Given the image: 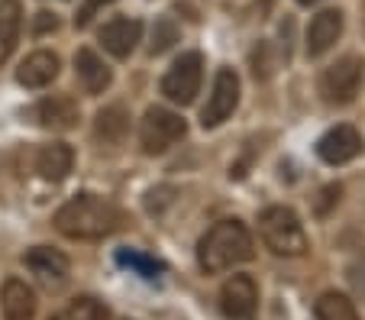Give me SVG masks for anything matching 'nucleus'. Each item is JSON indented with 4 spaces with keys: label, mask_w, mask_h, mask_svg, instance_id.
<instances>
[{
    "label": "nucleus",
    "mask_w": 365,
    "mask_h": 320,
    "mask_svg": "<svg viewBox=\"0 0 365 320\" xmlns=\"http://www.w3.org/2000/svg\"><path fill=\"white\" fill-rule=\"evenodd\" d=\"M107 4H113V0H84L81 7H78V14H75V26L84 29V26H88V23L97 16V10H103Z\"/></svg>",
    "instance_id": "b1692460"
},
{
    "label": "nucleus",
    "mask_w": 365,
    "mask_h": 320,
    "mask_svg": "<svg viewBox=\"0 0 365 320\" xmlns=\"http://www.w3.org/2000/svg\"><path fill=\"white\" fill-rule=\"evenodd\" d=\"M297 4H304V7H310V4H320V0H297Z\"/></svg>",
    "instance_id": "bb28decb"
},
{
    "label": "nucleus",
    "mask_w": 365,
    "mask_h": 320,
    "mask_svg": "<svg viewBox=\"0 0 365 320\" xmlns=\"http://www.w3.org/2000/svg\"><path fill=\"white\" fill-rule=\"evenodd\" d=\"M117 262H120V265H130V269H136L143 279H155V275L162 272L159 262H152V259L139 256V252H133V249H120V252H117Z\"/></svg>",
    "instance_id": "4be33fe9"
},
{
    "label": "nucleus",
    "mask_w": 365,
    "mask_h": 320,
    "mask_svg": "<svg viewBox=\"0 0 365 320\" xmlns=\"http://www.w3.org/2000/svg\"><path fill=\"white\" fill-rule=\"evenodd\" d=\"M126 126H130V117H126V110L120 104L113 107H103L101 113H97V136H101L103 143H120L123 140V133Z\"/></svg>",
    "instance_id": "aec40b11"
},
{
    "label": "nucleus",
    "mask_w": 365,
    "mask_h": 320,
    "mask_svg": "<svg viewBox=\"0 0 365 320\" xmlns=\"http://www.w3.org/2000/svg\"><path fill=\"white\" fill-rule=\"evenodd\" d=\"M362 133L349 123H339L333 130H327L317 143V155L327 162V165H346L352 162L359 153H362Z\"/></svg>",
    "instance_id": "6e6552de"
},
{
    "label": "nucleus",
    "mask_w": 365,
    "mask_h": 320,
    "mask_svg": "<svg viewBox=\"0 0 365 320\" xmlns=\"http://www.w3.org/2000/svg\"><path fill=\"white\" fill-rule=\"evenodd\" d=\"M75 68H78V78H81V84H84L88 94H103L113 81V71L103 65V58L97 56L94 49H78Z\"/></svg>",
    "instance_id": "2eb2a0df"
},
{
    "label": "nucleus",
    "mask_w": 365,
    "mask_h": 320,
    "mask_svg": "<svg viewBox=\"0 0 365 320\" xmlns=\"http://www.w3.org/2000/svg\"><path fill=\"white\" fill-rule=\"evenodd\" d=\"M175 36H178V33H175L172 23H168V20H159V23H155V33H152V46H149V52H152V56L165 52L168 46L175 42Z\"/></svg>",
    "instance_id": "5701e85b"
},
{
    "label": "nucleus",
    "mask_w": 365,
    "mask_h": 320,
    "mask_svg": "<svg viewBox=\"0 0 365 320\" xmlns=\"http://www.w3.org/2000/svg\"><path fill=\"white\" fill-rule=\"evenodd\" d=\"M23 262H26V269L33 272L46 288H62L65 282H68V256L52 249V246H36V249H29L26 256H23Z\"/></svg>",
    "instance_id": "9d476101"
},
{
    "label": "nucleus",
    "mask_w": 365,
    "mask_h": 320,
    "mask_svg": "<svg viewBox=\"0 0 365 320\" xmlns=\"http://www.w3.org/2000/svg\"><path fill=\"white\" fill-rule=\"evenodd\" d=\"M200 81H204V58L200 52H181L172 62V68L162 78V94H165L172 104H194L200 91Z\"/></svg>",
    "instance_id": "39448f33"
},
{
    "label": "nucleus",
    "mask_w": 365,
    "mask_h": 320,
    "mask_svg": "<svg viewBox=\"0 0 365 320\" xmlns=\"http://www.w3.org/2000/svg\"><path fill=\"white\" fill-rule=\"evenodd\" d=\"M71 165H75V153H71V146H65V143H48V146H42L39 153H36V172L46 181L68 178Z\"/></svg>",
    "instance_id": "dca6fc26"
},
{
    "label": "nucleus",
    "mask_w": 365,
    "mask_h": 320,
    "mask_svg": "<svg viewBox=\"0 0 365 320\" xmlns=\"http://www.w3.org/2000/svg\"><path fill=\"white\" fill-rule=\"evenodd\" d=\"M0 304H4V320H33L36 317V294L20 279H10L4 285Z\"/></svg>",
    "instance_id": "f3484780"
},
{
    "label": "nucleus",
    "mask_w": 365,
    "mask_h": 320,
    "mask_svg": "<svg viewBox=\"0 0 365 320\" xmlns=\"http://www.w3.org/2000/svg\"><path fill=\"white\" fill-rule=\"evenodd\" d=\"M143 39V23L139 20H130V16H120V20H110L107 26L101 29V42L103 49L110 52L113 58H126L136 42Z\"/></svg>",
    "instance_id": "9b49d317"
},
{
    "label": "nucleus",
    "mask_w": 365,
    "mask_h": 320,
    "mask_svg": "<svg viewBox=\"0 0 365 320\" xmlns=\"http://www.w3.org/2000/svg\"><path fill=\"white\" fill-rule=\"evenodd\" d=\"M339 36H343V14H339V10H324V14H317L307 26V56L310 58L324 56Z\"/></svg>",
    "instance_id": "f8f14e48"
},
{
    "label": "nucleus",
    "mask_w": 365,
    "mask_h": 320,
    "mask_svg": "<svg viewBox=\"0 0 365 320\" xmlns=\"http://www.w3.org/2000/svg\"><path fill=\"white\" fill-rule=\"evenodd\" d=\"M56 320H107V307L97 298H78V301H71Z\"/></svg>",
    "instance_id": "412c9836"
},
{
    "label": "nucleus",
    "mask_w": 365,
    "mask_h": 320,
    "mask_svg": "<svg viewBox=\"0 0 365 320\" xmlns=\"http://www.w3.org/2000/svg\"><path fill=\"white\" fill-rule=\"evenodd\" d=\"M123 227V214L101 195H75L56 210V230L68 239H103Z\"/></svg>",
    "instance_id": "f257e3e1"
},
{
    "label": "nucleus",
    "mask_w": 365,
    "mask_h": 320,
    "mask_svg": "<svg viewBox=\"0 0 365 320\" xmlns=\"http://www.w3.org/2000/svg\"><path fill=\"white\" fill-rule=\"evenodd\" d=\"M236 104H240V75L233 68H220L214 78V88H210V98L200 110V126L204 130L220 126L236 110Z\"/></svg>",
    "instance_id": "423d86ee"
},
{
    "label": "nucleus",
    "mask_w": 365,
    "mask_h": 320,
    "mask_svg": "<svg viewBox=\"0 0 365 320\" xmlns=\"http://www.w3.org/2000/svg\"><path fill=\"white\" fill-rule=\"evenodd\" d=\"M252 256H255V243L242 220L214 223L197 243V262L210 275H220V272L233 269V265L249 262Z\"/></svg>",
    "instance_id": "f03ea898"
},
{
    "label": "nucleus",
    "mask_w": 365,
    "mask_h": 320,
    "mask_svg": "<svg viewBox=\"0 0 365 320\" xmlns=\"http://www.w3.org/2000/svg\"><path fill=\"white\" fill-rule=\"evenodd\" d=\"M58 29V20H56V14H36V23H33V33L36 36H42V33H56Z\"/></svg>",
    "instance_id": "393cba45"
},
{
    "label": "nucleus",
    "mask_w": 365,
    "mask_h": 320,
    "mask_svg": "<svg viewBox=\"0 0 365 320\" xmlns=\"http://www.w3.org/2000/svg\"><path fill=\"white\" fill-rule=\"evenodd\" d=\"M36 120L48 130H71L78 123V104L68 94H52V98L36 104Z\"/></svg>",
    "instance_id": "4468645a"
},
{
    "label": "nucleus",
    "mask_w": 365,
    "mask_h": 320,
    "mask_svg": "<svg viewBox=\"0 0 365 320\" xmlns=\"http://www.w3.org/2000/svg\"><path fill=\"white\" fill-rule=\"evenodd\" d=\"M23 29V7L20 0H0V65L14 56Z\"/></svg>",
    "instance_id": "a211bd4d"
},
{
    "label": "nucleus",
    "mask_w": 365,
    "mask_h": 320,
    "mask_svg": "<svg viewBox=\"0 0 365 320\" xmlns=\"http://www.w3.org/2000/svg\"><path fill=\"white\" fill-rule=\"evenodd\" d=\"M314 314H317V320H359L356 304H352L346 294H339V291L320 294L317 304H314Z\"/></svg>",
    "instance_id": "6ab92c4d"
},
{
    "label": "nucleus",
    "mask_w": 365,
    "mask_h": 320,
    "mask_svg": "<svg viewBox=\"0 0 365 320\" xmlns=\"http://www.w3.org/2000/svg\"><path fill=\"white\" fill-rule=\"evenodd\" d=\"M259 237H262V243L269 246L275 256L297 259L307 252V233H304L301 217L291 207H282V204L265 207L262 214H259Z\"/></svg>",
    "instance_id": "7ed1b4c3"
},
{
    "label": "nucleus",
    "mask_w": 365,
    "mask_h": 320,
    "mask_svg": "<svg viewBox=\"0 0 365 320\" xmlns=\"http://www.w3.org/2000/svg\"><path fill=\"white\" fill-rule=\"evenodd\" d=\"M58 68H62V62H58L56 52H33V56H26L20 62L16 81L23 88H46V84H52L58 78Z\"/></svg>",
    "instance_id": "ddd939ff"
},
{
    "label": "nucleus",
    "mask_w": 365,
    "mask_h": 320,
    "mask_svg": "<svg viewBox=\"0 0 365 320\" xmlns=\"http://www.w3.org/2000/svg\"><path fill=\"white\" fill-rule=\"evenodd\" d=\"M220 307L230 320H252L259 307V288L249 275H233L220 288Z\"/></svg>",
    "instance_id": "1a4fd4ad"
},
{
    "label": "nucleus",
    "mask_w": 365,
    "mask_h": 320,
    "mask_svg": "<svg viewBox=\"0 0 365 320\" xmlns=\"http://www.w3.org/2000/svg\"><path fill=\"white\" fill-rule=\"evenodd\" d=\"M359 81H362V62H359L356 56H346L324 71V78H320V94H324L327 104L343 107L356 98Z\"/></svg>",
    "instance_id": "0eeeda50"
},
{
    "label": "nucleus",
    "mask_w": 365,
    "mask_h": 320,
    "mask_svg": "<svg viewBox=\"0 0 365 320\" xmlns=\"http://www.w3.org/2000/svg\"><path fill=\"white\" fill-rule=\"evenodd\" d=\"M324 201L317 204V214H327V210H330V204H336L339 201V185H330V188H324Z\"/></svg>",
    "instance_id": "a878e982"
},
{
    "label": "nucleus",
    "mask_w": 365,
    "mask_h": 320,
    "mask_svg": "<svg viewBox=\"0 0 365 320\" xmlns=\"http://www.w3.org/2000/svg\"><path fill=\"white\" fill-rule=\"evenodd\" d=\"M185 133L187 123L181 113L168 110V107H149L143 113V123H139V143H143L145 155H159L168 146H175Z\"/></svg>",
    "instance_id": "20e7f679"
}]
</instances>
